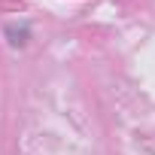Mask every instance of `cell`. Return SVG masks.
<instances>
[{
  "instance_id": "obj_1",
  "label": "cell",
  "mask_w": 155,
  "mask_h": 155,
  "mask_svg": "<svg viewBox=\"0 0 155 155\" xmlns=\"http://www.w3.org/2000/svg\"><path fill=\"white\" fill-rule=\"evenodd\" d=\"M6 34H9V43L12 46H25L28 43V25H9Z\"/></svg>"
}]
</instances>
